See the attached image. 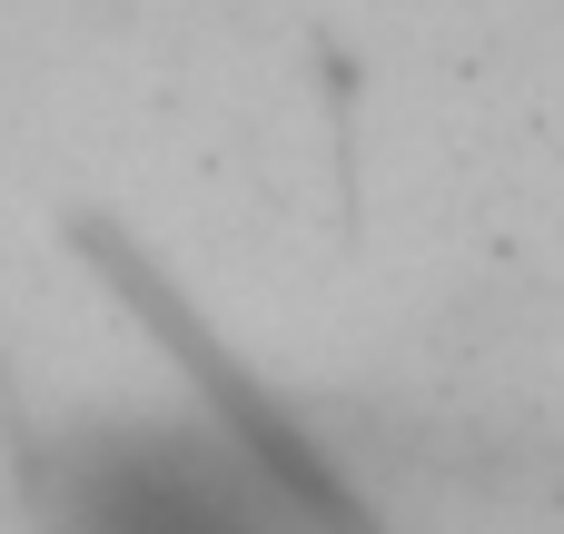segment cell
I'll return each mask as SVG.
<instances>
[{
  "instance_id": "1",
  "label": "cell",
  "mask_w": 564,
  "mask_h": 534,
  "mask_svg": "<svg viewBox=\"0 0 564 534\" xmlns=\"http://www.w3.org/2000/svg\"><path fill=\"white\" fill-rule=\"evenodd\" d=\"M337 476L387 525L564 534V426L466 406H347L317 426Z\"/></svg>"
}]
</instances>
